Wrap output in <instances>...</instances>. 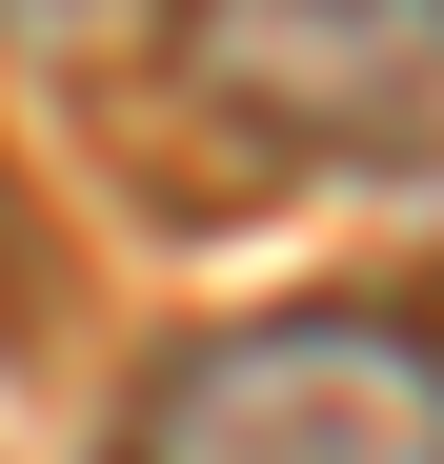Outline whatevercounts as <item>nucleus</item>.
<instances>
[{"mask_svg": "<svg viewBox=\"0 0 444 464\" xmlns=\"http://www.w3.org/2000/svg\"><path fill=\"white\" fill-rule=\"evenodd\" d=\"M162 82L304 182H444V0H162Z\"/></svg>", "mask_w": 444, "mask_h": 464, "instance_id": "nucleus-2", "label": "nucleus"}, {"mask_svg": "<svg viewBox=\"0 0 444 464\" xmlns=\"http://www.w3.org/2000/svg\"><path fill=\"white\" fill-rule=\"evenodd\" d=\"M101 464H444V324L424 303H243L141 363Z\"/></svg>", "mask_w": 444, "mask_h": 464, "instance_id": "nucleus-1", "label": "nucleus"}, {"mask_svg": "<svg viewBox=\"0 0 444 464\" xmlns=\"http://www.w3.org/2000/svg\"><path fill=\"white\" fill-rule=\"evenodd\" d=\"M61 21H82V0H0V41H61Z\"/></svg>", "mask_w": 444, "mask_h": 464, "instance_id": "nucleus-3", "label": "nucleus"}]
</instances>
